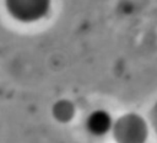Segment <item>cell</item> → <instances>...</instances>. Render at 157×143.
Returning a JSON list of instances; mask_svg holds the SVG:
<instances>
[{
  "label": "cell",
  "instance_id": "2",
  "mask_svg": "<svg viewBox=\"0 0 157 143\" xmlns=\"http://www.w3.org/2000/svg\"><path fill=\"white\" fill-rule=\"evenodd\" d=\"M9 11L20 20H32L43 14L47 0H6Z\"/></svg>",
  "mask_w": 157,
  "mask_h": 143
},
{
  "label": "cell",
  "instance_id": "1",
  "mask_svg": "<svg viewBox=\"0 0 157 143\" xmlns=\"http://www.w3.org/2000/svg\"><path fill=\"white\" fill-rule=\"evenodd\" d=\"M112 131L117 143H144L147 137L145 121L135 113H126L113 121Z\"/></svg>",
  "mask_w": 157,
  "mask_h": 143
},
{
  "label": "cell",
  "instance_id": "3",
  "mask_svg": "<svg viewBox=\"0 0 157 143\" xmlns=\"http://www.w3.org/2000/svg\"><path fill=\"white\" fill-rule=\"evenodd\" d=\"M86 126H87V129L92 134L102 136L112 129L113 121L108 112H105L103 110H97V111H93L87 117Z\"/></svg>",
  "mask_w": 157,
  "mask_h": 143
},
{
  "label": "cell",
  "instance_id": "5",
  "mask_svg": "<svg viewBox=\"0 0 157 143\" xmlns=\"http://www.w3.org/2000/svg\"><path fill=\"white\" fill-rule=\"evenodd\" d=\"M152 123H153V127L157 132V105L155 106L153 108V112H152Z\"/></svg>",
  "mask_w": 157,
  "mask_h": 143
},
{
  "label": "cell",
  "instance_id": "4",
  "mask_svg": "<svg viewBox=\"0 0 157 143\" xmlns=\"http://www.w3.org/2000/svg\"><path fill=\"white\" fill-rule=\"evenodd\" d=\"M52 115L58 122H61V123L69 122L75 115L74 105L67 100H59L53 105Z\"/></svg>",
  "mask_w": 157,
  "mask_h": 143
}]
</instances>
